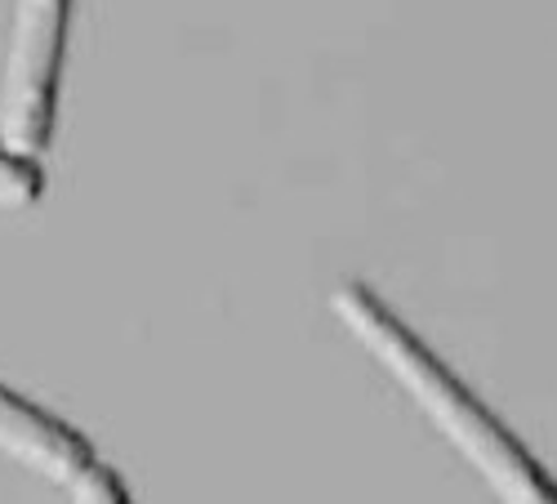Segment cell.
Listing matches in <instances>:
<instances>
[{"label": "cell", "mask_w": 557, "mask_h": 504, "mask_svg": "<svg viewBox=\"0 0 557 504\" xmlns=\"http://www.w3.org/2000/svg\"><path fill=\"white\" fill-rule=\"evenodd\" d=\"M331 304L366 353L414 397L433 429H442V438L482 474L499 504H557V482L535 465V455L491 416V406L469 384H459L442 357H433L414 331L397 322L375 291L344 282Z\"/></svg>", "instance_id": "1"}, {"label": "cell", "mask_w": 557, "mask_h": 504, "mask_svg": "<svg viewBox=\"0 0 557 504\" xmlns=\"http://www.w3.org/2000/svg\"><path fill=\"white\" fill-rule=\"evenodd\" d=\"M72 10L76 0H18L14 14L5 95H0V134L14 152L32 161H40L54 144Z\"/></svg>", "instance_id": "2"}, {"label": "cell", "mask_w": 557, "mask_h": 504, "mask_svg": "<svg viewBox=\"0 0 557 504\" xmlns=\"http://www.w3.org/2000/svg\"><path fill=\"white\" fill-rule=\"evenodd\" d=\"M0 455H10V460L36 469L40 478H50L59 487H67L81 469L99 460L95 446L72 425H63L59 416L40 410L36 402L18 397L5 384H0Z\"/></svg>", "instance_id": "3"}, {"label": "cell", "mask_w": 557, "mask_h": 504, "mask_svg": "<svg viewBox=\"0 0 557 504\" xmlns=\"http://www.w3.org/2000/svg\"><path fill=\"white\" fill-rule=\"evenodd\" d=\"M40 188H45L40 161L14 152L5 144V134H0V206L5 210H27V206H36Z\"/></svg>", "instance_id": "4"}, {"label": "cell", "mask_w": 557, "mask_h": 504, "mask_svg": "<svg viewBox=\"0 0 557 504\" xmlns=\"http://www.w3.org/2000/svg\"><path fill=\"white\" fill-rule=\"evenodd\" d=\"M67 495H72V504H129L125 482H121L103 460H95L89 469H81V474L67 482Z\"/></svg>", "instance_id": "5"}]
</instances>
